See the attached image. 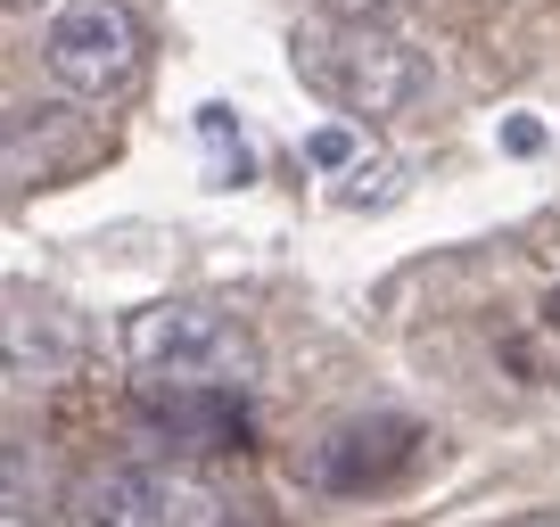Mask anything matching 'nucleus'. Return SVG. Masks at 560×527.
<instances>
[{
	"label": "nucleus",
	"mask_w": 560,
	"mask_h": 527,
	"mask_svg": "<svg viewBox=\"0 0 560 527\" xmlns=\"http://www.w3.org/2000/svg\"><path fill=\"white\" fill-rule=\"evenodd\" d=\"M124 363L140 371V387H256L264 354L247 321L214 305H140L124 314Z\"/></svg>",
	"instance_id": "obj_2"
},
{
	"label": "nucleus",
	"mask_w": 560,
	"mask_h": 527,
	"mask_svg": "<svg viewBox=\"0 0 560 527\" xmlns=\"http://www.w3.org/2000/svg\"><path fill=\"white\" fill-rule=\"evenodd\" d=\"M338 17H387V9H404V0H330Z\"/></svg>",
	"instance_id": "obj_10"
},
{
	"label": "nucleus",
	"mask_w": 560,
	"mask_h": 527,
	"mask_svg": "<svg viewBox=\"0 0 560 527\" xmlns=\"http://www.w3.org/2000/svg\"><path fill=\"white\" fill-rule=\"evenodd\" d=\"M420 445H429L420 421H404V412H363V421L330 429V437L314 445L305 478H314L322 494H380L420 461Z\"/></svg>",
	"instance_id": "obj_5"
},
{
	"label": "nucleus",
	"mask_w": 560,
	"mask_h": 527,
	"mask_svg": "<svg viewBox=\"0 0 560 527\" xmlns=\"http://www.w3.org/2000/svg\"><path fill=\"white\" fill-rule=\"evenodd\" d=\"M544 321H552V330H560V289H552V297H544Z\"/></svg>",
	"instance_id": "obj_13"
},
{
	"label": "nucleus",
	"mask_w": 560,
	"mask_h": 527,
	"mask_svg": "<svg viewBox=\"0 0 560 527\" xmlns=\"http://www.w3.org/2000/svg\"><path fill=\"white\" fill-rule=\"evenodd\" d=\"M0 527H42V511H0Z\"/></svg>",
	"instance_id": "obj_11"
},
{
	"label": "nucleus",
	"mask_w": 560,
	"mask_h": 527,
	"mask_svg": "<svg viewBox=\"0 0 560 527\" xmlns=\"http://www.w3.org/2000/svg\"><path fill=\"white\" fill-rule=\"evenodd\" d=\"M42 74H50L67 99L107 107L132 91L140 74V25L124 0H67L50 25H42Z\"/></svg>",
	"instance_id": "obj_3"
},
{
	"label": "nucleus",
	"mask_w": 560,
	"mask_h": 527,
	"mask_svg": "<svg viewBox=\"0 0 560 527\" xmlns=\"http://www.w3.org/2000/svg\"><path fill=\"white\" fill-rule=\"evenodd\" d=\"M9 9H25V0H9Z\"/></svg>",
	"instance_id": "obj_14"
},
{
	"label": "nucleus",
	"mask_w": 560,
	"mask_h": 527,
	"mask_svg": "<svg viewBox=\"0 0 560 527\" xmlns=\"http://www.w3.org/2000/svg\"><path fill=\"white\" fill-rule=\"evenodd\" d=\"M305 165L330 181L338 207H387V198L404 190L396 157L363 132V116H354V124H314V132H305Z\"/></svg>",
	"instance_id": "obj_8"
},
{
	"label": "nucleus",
	"mask_w": 560,
	"mask_h": 527,
	"mask_svg": "<svg viewBox=\"0 0 560 527\" xmlns=\"http://www.w3.org/2000/svg\"><path fill=\"white\" fill-rule=\"evenodd\" d=\"M511 527H560V511H527V519H511Z\"/></svg>",
	"instance_id": "obj_12"
},
{
	"label": "nucleus",
	"mask_w": 560,
	"mask_h": 527,
	"mask_svg": "<svg viewBox=\"0 0 560 527\" xmlns=\"http://www.w3.org/2000/svg\"><path fill=\"white\" fill-rule=\"evenodd\" d=\"M83 527H223V494L165 461H124L91 487Z\"/></svg>",
	"instance_id": "obj_4"
},
{
	"label": "nucleus",
	"mask_w": 560,
	"mask_h": 527,
	"mask_svg": "<svg viewBox=\"0 0 560 527\" xmlns=\"http://www.w3.org/2000/svg\"><path fill=\"white\" fill-rule=\"evenodd\" d=\"M298 74L322 91L330 107L380 124V116H404L412 99H429V50L404 42L387 17H330V25H305L298 34Z\"/></svg>",
	"instance_id": "obj_1"
},
{
	"label": "nucleus",
	"mask_w": 560,
	"mask_h": 527,
	"mask_svg": "<svg viewBox=\"0 0 560 527\" xmlns=\"http://www.w3.org/2000/svg\"><path fill=\"white\" fill-rule=\"evenodd\" d=\"M247 387H149V437L182 445V454H231L247 437Z\"/></svg>",
	"instance_id": "obj_7"
},
{
	"label": "nucleus",
	"mask_w": 560,
	"mask_h": 527,
	"mask_svg": "<svg viewBox=\"0 0 560 527\" xmlns=\"http://www.w3.org/2000/svg\"><path fill=\"white\" fill-rule=\"evenodd\" d=\"M198 132H207V149H214V157H231V165H240V181H247V149H240L231 107H198Z\"/></svg>",
	"instance_id": "obj_9"
},
{
	"label": "nucleus",
	"mask_w": 560,
	"mask_h": 527,
	"mask_svg": "<svg viewBox=\"0 0 560 527\" xmlns=\"http://www.w3.org/2000/svg\"><path fill=\"white\" fill-rule=\"evenodd\" d=\"M83 363V321L58 297H34V289H9V379L18 387H50Z\"/></svg>",
	"instance_id": "obj_6"
}]
</instances>
